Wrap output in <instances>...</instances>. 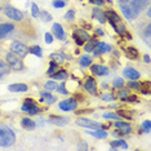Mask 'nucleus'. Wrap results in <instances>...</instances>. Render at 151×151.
I'll return each mask as SVG.
<instances>
[{
  "label": "nucleus",
  "instance_id": "obj_1",
  "mask_svg": "<svg viewBox=\"0 0 151 151\" xmlns=\"http://www.w3.org/2000/svg\"><path fill=\"white\" fill-rule=\"evenodd\" d=\"M16 142V134L14 132L8 128L4 124H0V146L1 147H9L13 146Z\"/></svg>",
  "mask_w": 151,
  "mask_h": 151
},
{
  "label": "nucleus",
  "instance_id": "obj_2",
  "mask_svg": "<svg viewBox=\"0 0 151 151\" xmlns=\"http://www.w3.org/2000/svg\"><path fill=\"white\" fill-rule=\"evenodd\" d=\"M4 60H5V62L8 63V66L11 67L12 71H23V70H25V63H23V60L19 56L12 53L11 50L5 53Z\"/></svg>",
  "mask_w": 151,
  "mask_h": 151
},
{
  "label": "nucleus",
  "instance_id": "obj_3",
  "mask_svg": "<svg viewBox=\"0 0 151 151\" xmlns=\"http://www.w3.org/2000/svg\"><path fill=\"white\" fill-rule=\"evenodd\" d=\"M45 109L47 107H42V106L32 98H25L23 99L22 107H21L22 111L26 112V114H29V115H37L39 112L45 111Z\"/></svg>",
  "mask_w": 151,
  "mask_h": 151
},
{
  "label": "nucleus",
  "instance_id": "obj_4",
  "mask_svg": "<svg viewBox=\"0 0 151 151\" xmlns=\"http://www.w3.org/2000/svg\"><path fill=\"white\" fill-rule=\"evenodd\" d=\"M1 11L5 14V17H8V18L12 19L13 22H21L26 18L25 14H23V12L18 11V9L14 8V6L11 5V4H4L1 8Z\"/></svg>",
  "mask_w": 151,
  "mask_h": 151
},
{
  "label": "nucleus",
  "instance_id": "obj_5",
  "mask_svg": "<svg viewBox=\"0 0 151 151\" xmlns=\"http://www.w3.org/2000/svg\"><path fill=\"white\" fill-rule=\"evenodd\" d=\"M9 50H11L12 53L17 54V56H19L21 58H23L29 53V47L23 42H21V40H13L11 43V45H9Z\"/></svg>",
  "mask_w": 151,
  "mask_h": 151
},
{
  "label": "nucleus",
  "instance_id": "obj_6",
  "mask_svg": "<svg viewBox=\"0 0 151 151\" xmlns=\"http://www.w3.org/2000/svg\"><path fill=\"white\" fill-rule=\"evenodd\" d=\"M120 11H122L123 16L125 17L129 21H134L138 18V16L141 14L139 12H137L133 6H130L129 4H120Z\"/></svg>",
  "mask_w": 151,
  "mask_h": 151
},
{
  "label": "nucleus",
  "instance_id": "obj_7",
  "mask_svg": "<svg viewBox=\"0 0 151 151\" xmlns=\"http://www.w3.org/2000/svg\"><path fill=\"white\" fill-rule=\"evenodd\" d=\"M75 124L79 127H83V128L87 129H94V128H102V124H99L98 122H94V120L87 119V118H78L75 120Z\"/></svg>",
  "mask_w": 151,
  "mask_h": 151
},
{
  "label": "nucleus",
  "instance_id": "obj_8",
  "mask_svg": "<svg viewBox=\"0 0 151 151\" xmlns=\"http://www.w3.org/2000/svg\"><path fill=\"white\" fill-rule=\"evenodd\" d=\"M78 106H79V102L74 97L63 99V101H61L58 104V107H60V110H62V111H74V110L78 109Z\"/></svg>",
  "mask_w": 151,
  "mask_h": 151
},
{
  "label": "nucleus",
  "instance_id": "obj_9",
  "mask_svg": "<svg viewBox=\"0 0 151 151\" xmlns=\"http://www.w3.org/2000/svg\"><path fill=\"white\" fill-rule=\"evenodd\" d=\"M84 89L88 92V93L93 94V96H97L98 94V87H97V81H96L94 78L92 76H87L84 80Z\"/></svg>",
  "mask_w": 151,
  "mask_h": 151
},
{
  "label": "nucleus",
  "instance_id": "obj_10",
  "mask_svg": "<svg viewBox=\"0 0 151 151\" xmlns=\"http://www.w3.org/2000/svg\"><path fill=\"white\" fill-rule=\"evenodd\" d=\"M128 4H129L130 6H133V8H134L137 12L142 13V12L147 8V6H149L150 0H130Z\"/></svg>",
  "mask_w": 151,
  "mask_h": 151
},
{
  "label": "nucleus",
  "instance_id": "obj_11",
  "mask_svg": "<svg viewBox=\"0 0 151 151\" xmlns=\"http://www.w3.org/2000/svg\"><path fill=\"white\" fill-rule=\"evenodd\" d=\"M109 52H112V47L107 43H104V42H98L97 45L94 48V50H93L94 56H99V54L109 53Z\"/></svg>",
  "mask_w": 151,
  "mask_h": 151
},
{
  "label": "nucleus",
  "instance_id": "obj_12",
  "mask_svg": "<svg viewBox=\"0 0 151 151\" xmlns=\"http://www.w3.org/2000/svg\"><path fill=\"white\" fill-rule=\"evenodd\" d=\"M91 71L92 74L97 75V76H106L110 73L109 67L104 66V65H91Z\"/></svg>",
  "mask_w": 151,
  "mask_h": 151
},
{
  "label": "nucleus",
  "instance_id": "obj_13",
  "mask_svg": "<svg viewBox=\"0 0 151 151\" xmlns=\"http://www.w3.org/2000/svg\"><path fill=\"white\" fill-rule=\"evenodd\" d=\"M48 122H49L50 124H54V125H58V127H63V125H66L67 123L70 122V119L65 118V116L49 115V118H48Z\"/></svg>",
  "mask_w": 151,
  "mask_h": 151
},
{
  "label": "nucleus",
  "instance_id": "obj_14",
  "mask_svg": "<svg viewBox=\"0 0 151 151\" xmlns=\"http://www.w3.org/2000/svg\"><path fill=\"white\" fill-rule=\"evenodd\" d=\"M123 76L129 79V80H138L141 78V74L133 67H125L124 70H123Z\"/></svg>",
  "mask_w": 151,
  "mask_h": 151
},
{
  "label": "nucleus",
  "instance_id": "obj_15",
  "mask_svg": "<svg viewBox=\"0 0 151 151\" xmlns=\"http://www.w3.org/2000/svg\"><path fill=\"white\" fill-rule=\"evenodd\" d=\"M85 133H87V134H89V136H93V137H96V138H98V139H104V138H106V137L109 136V133L106 132L105 129H102V128L88 129Z\"/></svg>",
  "mask_w": 151,
  "mask_h": 151
},
{
  "label": "nucleus",
  "instance_id": "obj_16",
  "mask_svg": "<svg viewBox=\"0 0 151 151\" xmlns=\"http://www.w3.org/2000/svg\"><path fill=\"white\" fill-rule=\"evenodd\" d=\"M114 127H115V128H118V129H120V130H123L125 134H129V133H132V130H133L132 124H130V123L120 122V119L116 120V122L114 123Z\"/></svg>",
  "mask_w": 151,
  "mask_h": 151
},
{
  "label": "nucleus",
  "instance_id": "obj_17",
  "mask_svg": "<svg viewBox=\"0 0 151 151\" xmlns=\"http://www.w3.org/2000/svg\"><path fill=\"white\" fill-rule=\"evenodd\" d=\"M21 127L26 130H34L36 128V122L31 118H29V116H25V118L21 119Z\"/></svg>",
  "mask_w": 151,
  "mask_h": 151
},
{
  "label": "nucleus",
  "instance_id": "obj_18",
  "mask_svg": "<svg viewBox=\"0 0 151 151\" xmlns=\"http://www.w3.org/2000/svg\"><path fill=\"white\" fill-rule=\"evenodd\" d=\"M40 96H42V99H40V102H45L47 105H53L54 102L57 101L56 96H53L50 92H48V91L40 92Z\"/></svg>",
  "mask_w": 151,
  "mask_h": 151
},
{
  "label": "nucleus",
  "instance_id": "obj_19",
  "mask_svg": "<svg viewBox=\"0 0 151 151\" xmlns=\"http://www.w3.org/2000/svg\"><path fill=\"white\" fill-rule=\"evenodd\" d=\"M105 13V17L109 22H114V23H118V22H122V17H120L118 13L112 9H109V11H104Z\"/></svg>",
  "mask_w": 151,
  "mask_h": 151
},
{
  "label": "nucleus",
  "instance_id": "obj_20",
  "mask_svg": "<svg viewBox=\"0 0 151 151\" xmlns=\"http://www.w3.org/2000/svg\"><path fill=\"white\" fill-rule=\"evenodd\" d=\"M52 32H53V35L56 36L58 40H65V37H66V35H65V31H63V27L61 26L60 23H53Z\"/></svg>",
  "mask_w": 151,
  "mask_h": 151
},
{
  "label": "nucleus",
  "instance_id": "obj_21",
  "mask_svg": "<svg viewBox=\"0 0 151 151\" xmlns=\"http://www.w3.org/2000/svg\"><path fill=\"white\" fill-rule=\"evenodd\" d=\"M116 114L119 115L120 119H127V120H132L134 118V112L133 110H125V109H119L116 110Z\"/></svg>",
  "mask_w": 151,
  "mask_h": 151
},
{
  "label": "nucleus",
  "instance_id": "obj_22",
  "mask_svg": "<svg viewBox=\"0 0 151 151\" xmlns=\"http://www.w3.org/2000/svg\"><path fill=\"white\" fill-rule=\"evenodd\" d=\"M92 18L97 19V21H99L101 23H105L106 21H107L106 17H105L104 11H102L101 8H93V11H92Z\"/></svg>",
  "mask_w": 151,
  "mask_h": 151
},
{
  "label": "nucleus",
  "instance_id": "obj_23",
  "mask_svg": "<svg viewBox=\"0 0 151 151\" xmlns=\"http://www.w3.org/2000/svg\"><path fill=\"white\" fill-rule=\"evenodd\" d=\"M11 67L8 66V63L5 62V60H1L0 58V79L8 76L9 74H11Z\"/></svg>",
  "mask_w": 151,
  "mask_h": 151
},
{
  "label": "nucleus",
  "instance_id": "obj_24",
  "mask_svg": "<svg viewBox=\"0 0 151 151\" xmlns=\"http://www.w3.org/2000/svg\"><path fill=\"white\" fill-rule=\"evenodd\" d=\"M141 36H142L143 42H145L147 45L150 47V39H151V25H150V22H147L146 27H145V29H142Z\"/></svg>",
  "mask_w": 151,
  "mask_h": 151
},
{
  "label": "nucleus",
  "instance_id": "obj_25",
  "mask_svg": "<svg viewBox=\"0 0 151 151\" xmlns=\"http://www.w3.org/2000/svg\"><path fill=\"white\" fill-rule=\"evenodd\" d=\"M73 35L78 36L79 39H81L83 42H88V40L91 39V35H89V34H88L87 31H85L84 29H81V27H78V29H75Z\"/></svg>",
  "mask_w": 151,
  "mask_h": 151
},
{
  "label": "nucleus",
  "instance_id": "obj_26",
  "mask_svg": "<svg viewBox=\"0 0 151 151\" xmlns=\"http://www.w3.org/2000/svg\"><path fill=\"white\" fill-rule=\"evenodd\" d=\"M110 146H111V149H124V150L128 149V143H127L123 138L112 139L111 142H110Z\"/></svg>",
  "mask_w": 151,
  "mask_h": 151
},
{
  "label": "nucleus",
  "instance_id": "obj_27",
  "mask_svg": "<svg viewBox=\"0 0 151 151\" xmlns=\"http://www.w3.org/2000/svg\"><path fill=\"white\" fill-rule=\"evenodd\" d=\"M50 78L54 79V80H67L68 78V73L65 68H60L58 71H56L54 74L50 75Z\"/></svg>",
  "mask_w": 151,
  "mask_h": 151
},
{
  "label": "nucleus",
  "instance_id": "obj_28",
  "mask_svg": "<svg viewBox=\"0 0 151 151\" xmlns=\"http://www.w3.org/2000/svg\"><path fill=\"white\" fill-rule=\"evenodd\" d=\"M8 91H11V92H27V91H29V85H27V84H22V83L11 84L8 87Z\"/></svg>",
  "mask_w": 151,
  "mask_h": 151
},
{
  "label": "nucleus",
  "instance_id": "obj_29",
  "mask_svg": "<svg viewBox=\"0 0 151 151\" xmlns=\"http://www.w3.org/2000/svg\"><path fill=\"white\" fill-rule=\"evenodd\" d=\"M125 54L128 56V58H130V60H138L139 58V52L134 47H127Z\"/></svg>",
  "mask_w": 151,
  "mask_h": 151
},
{
  "label": "nucleus",
  "instance_id": "obj_30",
  "mask_svg": "<svg viewBox=\"0 0 151 151\" xmlns=\"http://www.w3.org/2000/svg\"><path fill=\"white\" fill-rule=\"evenodd\" d=\"M139 92L142 94H150L151 91V81L150 80H145V81H139Z\"/></svg>",
  "mask_w": 151,
  "mask_h": 151
},
{
  "label": "nucleus",
  "instance_id": "obj_31",
  "mask_svg": "<svg viewBox=\"0 0 151 151\" xmlns=\"http://www.w3.org/2000/svg\"><path fill=\"white\" fill-rule=\"evenodd\" d=\"M129 94H130V89H128V88H124V87H122V88H119L118 93H116V98L122 99V101H125V98L128 97Z\"/></svg>",
  "mask_w": 151,
  "mask_h": 151
},
{
  "label": "nucleus",
  "instance_id": "obj_32",
  "mask_svg": "<svg viewBox=\"0 0 151 151\" xmlns=\"http://www.w3.org/2000/svg\"><path fill=\"white\" fill-rule=\"evenodd\" d=\"M97 43H98L97 39H92V37H91V39L87 42V44L84 45V50H85V52H88V53L89 52H93L96 45H97Z\"/></svg>",
  "mask_w": 151,
  "mask_h": 151
},
{
  "label": "nucleus",
  "instance_id": "obj_33",
  "mask_svg": "<svg viewBox=\"0 0 151 151\" xmlns=\"http://www.w3.org/2000/svg\"><path fill=\"white\" fill-rule=\"evenodd\" d=\"M49 60L60 65V63H62L65 61V56H63V53H52L49 56Z\"/></svg>",
  "mask_w": 151,
  "mask_h": 151
},
{
  "label": "nucleus",
  "instance_id": "obj_34",
  "mask_svg": "<svg viewBox=\"0 0 151 151\" xmlns=\"http://www.w3.org/2000/svg\"><path fill=\"white\" fill-rule=\"evenodd\" d=\"M79 63H80L81 67H89L92 65V57L91 56H81L80 60H79Z\"/></svg>",
  "mask_w": 151,
  "mask_h": 151
},
{
  "label": "nucleus",
  "instance_id": "obj_35",
  "mask_svg": "<svg viewBox=\"0 0 151 151\" xmlns=\"http://www.w3.org/2000/svg\"><path fill=\"white\" fill-rule=\"evenodd\" d=\"M29 53L34 54L36 57H43V50L39 45H32V47H29Z\"/></svg>",
  "mask_w": 151,
  "mask_h": 151
},
{
  "label": "nucleus",
  "instance_id": "obj_36",
  "mask_svg": "<svg viewBox=\"0 0 151 151\" xmlns=\"http://www.w3.org/2000/svg\"><path fill=\"white\" fill-rule=\"evenodd\" d=\"M60 68H61L60 65L56 63V62H53V61H50V62H49V68H48V71H47V75H48V76H50V75L54 74L56 71H58Z\"/></svg>",
  "mask_w": 151,
  "mask_h": 151
},
{
  "label": "nucleus",
  "instance_id": "obj_37",
  "mask_svg": "<svg viewBox=\"0 0 151 151\" xmlns=\"http://www.w3.org/2000/svg\"><path fill=\"white\" fill-rule=\"evenodd\" d=\"M139 85H141V83L138 80H129L128 83H127V88L132 89V91H139Z\"/></svg>",
  "mask_w": 151,
  "mask_h": 151
},
{
  "label": "nucleus",
  "instance_id": "obj_38",
  "mask_svg": "<svg viewBox=\"0 0 151 151\" xmlns=\"http://www.w3.org/2000/svg\"><path fill=\"white\" fill-rule=\"evenodd\" d=\"M57 87H58V84L56 83V81H53V80H49V81H47V83L44 84V88H45V91H48V92L57 91Z\"/></svg>",
  "mask_w": 151,
  "mask_h": 151
},
{
  "label": "nucleus",
  "instance_id": "obj_39",
  "mask_svg": "<svg viewBox=\"0 0 151 151\" xmlns=\"http://www.w3.org/2000/svg\"><path fill=\"white\" fill-rule=\"evenodd\" d=\"M39 17L42 18L43 22H50V21L53 19V18H52V14H50V13H48L47 11H40Z\"/></svg>",
  "mask_w": 151,
  "mask_h": 151
},
{
  "label": "nucleus",
  "instance_id": "obj_40",
  "mask_svg": "<svg viewBox=\"0 0 151 151\" xmlns=\"http://www.w3.org/2000/svg\"><path fill=\"white\" fill-rule=\"evenodd\" d=\"M57 92L58 93H61V94H65V96L70 94V92L66 89V80H62V83L57 87Z\"/></svg>",
  "mask_w": 151,
  "mask_h": 151
},
{
  "label": "nucleus",
  "instance_id": "obj_41",
  "mask_svg": "<svg viewBox=\"0 0 151 151\" xmlns=\"http://www.w3.org/2000/svg\"><path fill=\"white\" fill-rule=\"evenodd\" d=\"M125 85V83H124V80H123L122 78H116V79H114L112 80V87L114 88H122V87H124Z\"/></svg>",
  "mask_w": 151,
  "mask_h": 151
},
{
  "label": "nucleus",
  "instance_id": "obj_42",
  "mask_svg": "<svg viewBox=\"0 0 151 151\" xmlns=\"http://www.w3.org/2000/svg\"><path fill=\"white\" fill-rule=\"evenodd\" d=\"M63 18L66 19V21H68V22H73L74 19H75V11H74V9H70V11H67Z\"/></svg>",
  "mask_w": 151,
  "mask_h": 151
},
{
  "label": "nucleus",
  "instance_id": "obj_43",
  "mask_svg": "<svg viewBox=\"0 0 151 151\" xmlns=\"http://www.w3.org/2000/svg\"><path fill=\"white\" fill-rule=\"evenodd\" d=\"M40 14V9H39V6H37L35 3H32L31 4V16L34 17V18H37Z\"/></svg>",
  "mask_w": 151,
  "mask_h": 151
},
{
  "label": "nucleus",
  "instance_id": "obj_44",
  "mask_svg": "<svg viewBox=\"0 0 151 151\" xmlns=\"http://www.w3.org/2000/svg\"><path fill=\"white\" fill-rule=\"evenodd\" d=\"M102 118L104 119H114V120H119V115L116 114V112H105L104 115H102Z\"/></svg>",
  "mask_w": 151,
  "mask_h": 151
},
{
  "label": "nucleus",
  "instance_id": "obj_45",
  "mask_svg": "<svg viewBox=\"0 0 151 151\" xmlns=\"http://www.w3.org/2000/svg\"><path fill=\"white\" fill-rule=\"evenodd\" d=\"M150 125H151V123H150V120H145V122L142 123V125H141V130L142 132H145V133H150Z\"/></svg>",
  "mask_w": 151,
  "mask_h": 151
},
{
  "label": "nucleus",
  "instance_id": "obj_46",
  "mask_svg": "<svg viewBox=\"0 0 151 151\" xmlns=\"http://www.w3.org/2000/svg\"><path fill=\"white\" fill-rule=\"evenodd\" d=\"M66 4H67V0H53L54 8H63Z\"/></svg>",
  "mask_w": 151,
  "mask_h": 151
},
{
  "label": "nucleus",
  "instance_id": "obj_47",
  "mask_svg": "<svg viewBox=\"0 0 151 151\" xmlns=\"http://www.w3.org/2000/svg\"><path fill=\"white\" fill-rule=\"evenodd\" d=\"M101 99H104V101H107V102H111V101H115L116 99V96L109 93V94H101Z\"/></svg>",
  "mask_w": 151,
  "mask_h": 151
},
{
  "label": "nucleus",
  "instance_id": "obj_48",
  "mask_svg": "<svg viewBox=\"0 0 151 151\" xmlns=\"http://www.w3.org/2000/svg\"><path fill=\"white\" fill-rule=\"evenodd\" d=\"M124 102H130V104H134V102H139V98L137 97L136 94H132V93H130L128 97L125 98V101H124Z\"/></svg>",
  "mask_w": 151,
  "mask_h": 151
},
{
  "label": "nucleus",
  "instance_id": "obj_49",
  "mask_svg": "<svg viewBox=\"0 0 151 151\" xmlns=\"http://www.w3.org/2000/svg\"><path fill=\"white\" fill-rule=\"evenodd\" d=\"M111 134L114 137H118V138H123V137L125 136V133L123 132V130H120V129H115V130H112L111 132Z\"/></svg>",
  "mask_w": 151,
  "mask_h": 151
},
{
  "label": "nucleus",
  "instance_id": "obj_50",
  "mask_svg": "<svg viewBox=\"0 0 151 151\" xmlns=\"http://www.w3.org/2000/svg\"><path fill=\"white\" fill-rule=\"evenodd\" d=\"M74 98L76 99L78 102H85V97L83 96V93H75L74 94Z\"/></svg>",
  "mask_w": 151,
  "mask_h": 151
},
{
  "label": "nucleus",
  "instance_id": "obj_51",
  "mask_svg": "<svg viewBox=\"0 0 151 151\" xmlns=\"http://www.w3.org/2000/svg\"><path fill=\"white\" fill-rule=\"evenodd\" d=\"M45 43L47 44L53 43V35L50 32H45Z\"/></svg>",
  "mask_w": 151,
  "mask_h": 151
},
{
  "label": "nucleus",
  "instance_id": "obj_52",
  "mask_svg": "<svg viewBox=\"0 0 151 151\" xmlns=\"http://www.w3.org/2000/svg\"><path fill=\"white\" fill-rule=\"evenodd\" d=\"M92 4L97 5V6H104L105 5V0H89Z\"/></svg>",
  "mask_w": 151,
  "mask_h": 151
},
{
  "label": "nucleus",
  "instance_id": "obj_53",
  "mask_svg": "<svg viewBox=\"0 0 151 151\" xmlns=\"http://www.w3.org/2000/svg\"><path fill=\"white\" fill-rule=\"evenodd\" d=\"M78 150H88L87 142H85V141H81V142L78 145Z\"/></svg>",
  "mask_w": 151,
  "mask_h": 151
},
{
  "label": "nucleus",
  "instance_id": "obj_54",
  "mask_svg": "<svg viewBox=\"0 0 151 151\" xmlns=\"http://www.w3.org/2000/svg\"><path fill=\"white\" fill-rule=\"evenodd\" d=\"M73 37H74V40H75V43H76V45H79V47H81V45H84V42L81 39H79L78 36H75V35H73Z\"/></svg>",
  "mask_w": 151,
  "mask_h": 151
},
{
  "label": "nucleus",
  "instance_id": "obj_55",
  "mask_svg": "<svg viewBox=\"0 0 151 151\" xmlns=\"http://www.w3.org/2000/svg\"><path fill=\"white\" fill-rule=\"evenodd\" d=\"M83 112H92V110H79V111H75V114L79 115V114H83Z\"/></svg>",
  "mask_w": 151,
  "mask_h": 151
},
{
  "label": "nucleus",
  "instance_id": "obj_56",
  "mask_svg": "<svg viewBox=\"0 0 151 151\" xmlns=\"http://www.w3.org/2000/svg\"><path fill=\"white\" fill-rule=\"evenodd\" d=\"M143 62L150 63V56H149V54H145V56H143Z\"/></svg>",
  "mask_w": 151,
  "mask_h": 151
},
{
  "label": "nucleus",
  "instance_id": "obj_57",
  "mask_svg": "<svg viewBox=\"0 0 151 151\" xmlns=\"http://www.w3.org/2000/svg\"><path fill=\"white\" fill-rule=\"evenodd\" d=\"M124 36L127 37V40H132V35H130V34H129L128 31H127V32L124 34Z\"/></svg>",
  "mask_w": 151,
  "mask_h": 151
},
{
  "label": "nucleus",
  "instance_id": "obj_58",
  "mask_svg": "<svg viewBox=\"0 0 151 151\" xmlns=\"http://www.w3.org/2000/svg\"><path fill=\"white\" fill-rule=\"evenodd\" d=\"M118 1L120 3V4H128L130 0H118Z\"/></svg>",
  "mask_w": 151,
  "mask_h": 151
},
{
  "label": "nucleus",
  "instance_id": "obj_59",
  "mask_svg": "<svg viewBox=\"0 0 151 151\" xmlns=\"http://www.w3.org/2000/svg\"><path fill=\"white\" fill-rule=\"evenodd\" d=\"M96 32H97V35H104V31H102V30H99V29H96Z\"/></svg>",
  "mask_w": 151,
  "mask_h": 151
},
{
  "label": "nucleus",
  "instance_id": "obj_60",
  "mask_svg": "<svg viewBox=\"0 0 151 151\" xmlns=\"http://www.w3.org/2000/svg\"><path fill=\"white\" fill-rule=\"evenodd\" d=\"M0 40H3V37H1V34H0Z\"/></svg>",
  "mask_w": 151,
  "mask_h": 151
}]
</instances>
